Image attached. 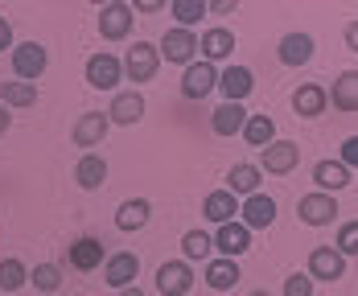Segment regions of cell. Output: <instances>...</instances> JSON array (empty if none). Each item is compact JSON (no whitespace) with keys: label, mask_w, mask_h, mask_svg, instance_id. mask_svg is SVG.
Segmentation results:
<instances>
[{"label":"cell","mask_w":358,"mask_h":296,"mask_svg":"<svg viewBox=\"0 0 358 296\" xmlns=\"http://www.w3.org/2000/svg\"><path fill=\"white\" fill-rule=\"evenodd\" d=\"M8 58H13L17 82H37V78L45 74V66H50V50H45L41 41H21V45H13Z\"/></svg>","instance_id":"1"},{"label":"cell","mask_w":358,"mask_h":296,"mask_svg":"<svg viewBox=\"0 0 358 296\" xmlns=\"http://www.w3.org/2000/svg\"><path fill=\"white\" fill-rule=\"evenodd\" d=\"M157 54L165 62H173V66H189V62H198V34L173 25V29H165V37L157 41Z\"/></svg>","instance_id":"2"},{"label":"cell","mask_w":358,"mask_h":296,"mask_svg":"<svg viewBox=\"0 0 358 296\" xmlns=\"http://www.w3.org/2000/svg\"><path fill=\"white\" fill-rule=\"evenodd\" d=\"M120 66H124L128 82H148L152 74L161 71V54H157L152 41H136V45H128V54L120 58Z\"/></svg>","instance_id":"3"},{"label":"cell","mask_w":358,"mask_h":296,"mask_svg":"<svg viewBox=\"0 0 358 296\" xmlns=\"http://www.w3.org/2000/svg\"><path fill=\"white\" fill-rule=\"evenodd\" d=\"M83 74H87V87H95V91H115V87L124 82V66H120V58L108 54V50L91 54L87 66H83Z\"/></svg>","instance_id":"4"},{"label":"cell","mask_w":358,"mask_h":296,"mask_svg":"<svg viewBox=\"0 0 358 296\" xmlns=\"http://www.w3.org/2000/svg\"><path fill=\"white\" fill-rule=\"evenodd\" d=\"M301 165V145H292V140H272L268 148H259V173H276V177H285V173H292Z\"/></svg>","instance_id":"5"},{"label":"cell","mask_w":358,"mask_h":296,"mask_svg":"<svg viewBox=\"0 0 358 296\" xmlns=\"http://www.w3.org/2000/svg\"><path fill=\"white\" fill-rule=\"evenodd\" d=\"M132 21H136L132 4L111 0V4L99 8V37H103V41H124V37L132 34Z\"/></svg>","instance_id":"6"},{"label":"cell","mask_w":358,"mask_h":296,"mask_svg":"<svg viewBox=\"0 0 358 296\" xmlns=\"http://www.w3.org/2000/svg\"><path fill=\"white\" fill-rule=\"evenodd\" d=\"M108 132H111V124L103 111H83L71 128V140H74V148H99L108 140Z\"/></svg>","instance_id":"7"},{"label":"cell","mask_w":358,"mask_h":296,"mask_svg":"<svg viewBox=\"0 0 358 296\" xmlns=\"http://www.w3.org/2000/svg\"><path fill=\"white\" fill-rule=\"evenodd\" d=\"M108 115L111 128H132V124H141L144 119V95L132 87V91H115V99H111V108L103 111Z\"/></svg>","instance_id":"8"},{"label":"cell","mask_w":358,"mask_h":296,"mask_svg":"<svg viewBox=\"0 0 358 296\" xmlns=\"http://www.w3.org/2000/svg\"><path fill=\"white\" fill-rule=\"evenodd\" d=\"M210 243L218 247V259H239L243 251H251V230L243 222H222L215 235H210Z\"/></svg>","instance_id":"9"},{"label":"cell","mask_w":358,"mask_h":296,"mask_svg":"<svg viewBox=\"0 0 358 296\" xmlns=\"http://www.w3.org/2000/svg\"><path fill=\"white\" fill-rule=\"evenodd\" d=\"M296 214H301L305 226H329L342 210H338V198H329V193H317V189H313V193H305V198L296 202Z\"/></svg>","instance_id":"10"},{"label":"cell","mask_w":358,"mask_h":296,"mask_svg":"<svg viewBox=\"0 0 358 296\" xmlns=\"http://www.w3.org/2000/svg\"><path fill=\"white\" fill-rule=\"evenodd\" d=\"M136 276H141V259L132 256V251H111V256L103 259V280H108L115 293H120V288H132Z\"/></svg>","instance_id":"11"},{"label":"cell","mask_w":358,"mask_h":296,"mask_svg":"<svg viewBox=\"0 0 358 296\" xmlns=\"http://www.w3.org/2000/svg\"><path fill=\"white\" fill-rule=\"evenodd\" d=\"M189 288H194V267H189L185 259H169V263L157 267V293L185 296Z\"/></svg>","instance_id":"12"},{"label":"cell","mask_w":358,"mask_h":296,"mask_svg":"<svg viewBox=\"0 0 358 296\" xmlns=\"http://www.w3.org/2000/svg\"><path fill=\"white\" fill-rule=\"evenodd\" d=\"M313 284L317 280H325V284H338L342 276H346V259L338 256L334 247H313L309 251V272H305Z\"/></svg>","instance_id":"13"},{"label":"cell","mask_w":358,"mask_h":296,"mask_svg":"<svg viewBox=\"0 0 358 296\" xmlns=\"http://www.w3.org/2000/svg\"><path fill=\"white\" fill-rule=\"evenodd\" d=\"M215 87H218V66H210V62H189L185 74H181V95L185 99H206Z\"/></svg>","instance_id":"14"},{"label":"cell","mask_w":358,"mask_h":296,"mask_svg":"<svg viewBox=\"0 0 358 296\" xmlns=\"http://www.w3.org/2000/svg\"><path fill=\"white\" fill-rule=\"evenodd\" d=\"M239 222L248 226V230H268L272 222H276V202L268 198V193H251L239 202Z\"/></svg>","instance_id":"15"},{"label":"cell","mask_w":358,"mask_h":296,"mask_svg":"<svg viewBox=\"0 0 358 296\" xmlns=\"http://www.w3.org/2000/svg\"><path fill=\"white\" fill-rule=\"evenodd\" d=\"M313 50H317L313 34H301V29H292V34L280 37V45H276V58H280L285 66H305V62H313Z\"/></svg>","instance_id":"16"},{"label":"cell","mask_w":358,"mask_h":296,"mask_svg":"<svg viewBox=\"0 0 358 296\" xmlns=\"http://www.w3.org/2000/svg\"><path fill=\"white\" fill-rule=\"evenodd\" d=\"M66 259H71L74 272H95V267H103L108 251H103V243L95 235H83V239H74L71 247H66Z\"/></svg>","instance_id":"17"},{"label":"cell","mask_w":358,"mask_h":296,"mask_svg":"<svg viewBox=\"0 0 358 296\" xmlns=\"http://www.w3.org/2000/svg\"><path fill=\"white\" fill-rule=\"evenodd\" d=\"M198 54H202V62H227L231 54H235V34L231 29H222V25H215V29H206V34L198 37Z\"/></svg>","instance_id":"18"},{"label":"cell","mask_w":358,"mask_h":296,"mask_svg":"<svg viewBox=\"0 0 358 296\" xmlns=\"http://www.w3.org/2000/svg\"><path fill=\"white\" fill-rule=\"evenodd\" d=\"M74 182L78 189H103L108 185V156H99V152H83L78 156V165H74Z\"/></svg>","instance_id":"19"},{"label":"cell","mask_w":358,"mask_h":296,"mask_svg":"<svg viewBox=\"0 0 358 296\" xmlns=\"http://www.w3.org/2000/svg\"><path fill=\"white\" fill-rule=\"evenodd\" d=\"M251 87H255V74L248 66H227V71H218V91L227 95L222 103H243L251 95Z\"/></svg>","instance_id":"20"},{"label":"cell","mask_w":358,"mask_h":296,"mask_svg":"<svg viewBox=\"0 0 358 296\" xmlns=\"http://www.w3.org/2000/svg\"><path fill=\"white\" fill-rule=\"evenodd\" d=\"M313 182H317V193H338V189H350L355 185V173L346 169V165H338V161H317L313 165Z\"/></svg>","instance_id":"21"},{"label":"cell","mask_w":358,"mask_h":296,"mask_svg":"<svg viewBox=\"0 0 358 296\" xmlns=\"http://www.w3.org/2000/svg\"><path fill=\"white\" fill-rule=\"evenodd\" d=\"M325 87H317V82H301L296 91H292V111L301 115V119H317V115H325Z\"/></svg>","instance_id":"22"},{"label":"cell","mask_w":358,"mask_h":296,"mask_svg":"<svg viewBox=\"0 0 358 296\" xmlns=\"http://www.w3.org/2000/svg\"><path fill=\"white\" fill-rule=\"evenodd\" d=\"M325 103H334L338 111L355 115L358 111V74L355 71H342L334 78V91H325Z\"/></svg>","instance_id":"23"},{"label":"cell","mask_w":358,"mask_h":296,"mask_svg":"<svg viewBox=\"0 0 358 296\" xmlns=\"http://www.w3.org/2000/svg\"><path fill=\"white\" fill-rule=\"evenodd\" d=\"M148 219H152V202H148V198H128V202H120V210H115V226H120L124 235L148 226Z\"/></svg>","instance_id":"24"},{"label":"cell","mask_w":358,"mask_h":296,"mask_svg":"<svg viewBox=\"0 0 358 296\" xmlns=\"http://www.w3.org/2000/svg\"><path fill=\"white\" fill-rule=\"evenodd\" d=\"M243 124H248L243 103H218L215 115H210V132H215V136H239Z\"/></svg>","instance_id":"25"},{"label":"cell","mask_w":358,"mask_h":296,"mask_svg":"<svg viewBox=\"0 0 358 296\" xmlns=\"http://www.w3.org/2000/svg\"><path fill=\"white\" fill-rule=\"evenodd\" d=\"M202 280L215 288V293H231L243 276H239V259H210L206 263V272H202Z\"/></svg>","instance_id":"26"},{"label":"cell","mask_w":358,"mask_h":296,"mask_svg":"<svg viewBox=\"0 0 358 296\" xmlns=\"http://www.w3.org/2000/svg\"><path fill=\"white\" fill-rule=\"evenodd\" d=\"M239 214V198H231L227 189H215V193H206V202H202V219L222 226V222H235Z\"/></svg>","instance_id":"27"},{"label":"cell","mask_w":358,"mask_h":296,"mask_svg":"<svg viewBox=\"0 0 358 296\" xmlns=\"http://www.w3.org/2000/svg\"><path fill=\"white\" fill-rule=\"evenodd\" d=\"M259 182H264V173H259L255 165H231V173H227V193H231V198H251V193H259Z\"/></svg>","instance_id":"28"},{"label":"cell","mask_w":358,"mask_h":296,"mask_svg":"<svg viewBox=\"0 0 358 296\" xmlns=\"http://www.w3.org/2000/svg\"><path fill=\"white\" fill-rule=\"evenodd\" d=\"M251 148H268L276 140V119L272 115H248V124H243V132H239Z\"/></svg>","instance_id":"29"},{"label":"cell","mask_w":358,"mask_h":296,"mask_svg":"<svg viewBox=\"0 0 358 296\" xmlns=\"http://www.w3.org/2000/svg\"><path fill=\"white\" fill-rule=\"evenodd\" d=\"M37 103V82H0V108H34Z\"/></svg>","instance_id":"30"},{"label":"cell","mask_w":358,"mask_h":296,"mask_svg":"<svg viewBox=\"0 0 358 296\" xmlns=\"http://www.w3.org/2000/svg\"><path fill=\"white\" fill-rule=\"evenodd\" d=\"M210 251H215L210 230L194 226V230H185V235H181V256H185V263H189V259H210Z\"/></svg>","instance_id":"31"},{"label":"cell","mask_w":358,"mask_h":296,"mask_svg":"<svg viewBox=\"0 0 358 296\" xmlns=\"http://www.w3.org/2000/svg\"><path fill=\"white\" fill-rule=\"evenodd\" d=\"M169 13L178 17V29H194L206 17V0H169Z\"/></svg>","instance_id":"32"},{"label":"cell","mask_w":358,"mask_h":296,"mask_svg":"<svg viewBox=\"0 0 358 296\" xmlns=\"http://www.w3.org/2000/svg\"><path fill=\"white\" fill-rule=\"evenodd\" d=\"M29 284V272H25V263L21 259H0V293H17V288H25Z\"/></svg>","instance_id":"33"},{"label":"cell","mask_w":358,"mask_h":296,"mask_svg":"<svg viewBox=\"0 0 358 296\" xmlns=\"http://www.w3.org/2000/svg\"><path fill=\"white\" fill-rule=\"evenodd\" d=\"M29 284L41 288V293H58L62 288V267L58 263H37L34 272H29Z\"/></svg>","instance_id":"34"},{"label":"cell","mask_w":358,"mask_h":296,"mask_svg":"<svg viewBox=\"0 0 358 296\" xmlns=\"http://www.w3.org/2000/svg\"><path fill=\"white\" fill-rule=\"evenodd\" d=\"M334 251H338L342 259H350L358 251V226H355V222H346V226L338 230V247H334Z\"/></svg>","instance_id":"35"},{"label":"cell","mask_w":358,"mask_h":296,"mask_svg":"<svg viewBox=\"0 0 358 296\" xmlns=\"http://www.w3.org/2000/svg\"><path fill=\"white\" fill-rule=\"evenodd\" d=\"M285 296H313V280L305 272H292L285 280Z\"/></svg>","instance_id":"36"},{"label":"cell","mask_w":358,"mask_h":296,"mask_svg":"<svg viewBox=\"0 0 358 296\" xmlns=\"http://www.w3.org/2000/svg\"><path fill=\"white\" fill-rule=\"evenodd\" d=\"M338 165H346V169L355 173V165H358V136H346V140H342V156H338Z\"/></svg>","instance_id":"37"},{"label":"cell","mask_w":358,"mask_h":296,"mask_svg":"<svg viewBox=\"0 0 358 296\" xmlns=\"http://www.w3.org/2000/svg\"><path fill=\"white\" fill-rule=\"evenodd\" d=\"M4 50H13V25L0 17V54H4Z\"/></svg>","instance_id":"38"},{"label":"cell","mask_w":358,"mask_h":296,"mask_svg":"<svg viewBox=\"0 0 358 296\" xmlns=\"http://www.w3.org/2000/svg\"><path fill=\"white\" fill-rule=\"evenodd\" d=\"M161 8H165V4H161V0H141V4H136V8H132V13H161Z\"/></svg>","instance_id":"39"},{"label":"cell","mask_w":358,"mask_h":296,"mask_svg":"<svg viewBox=\"0 0 358 296\" xmlns=\"http://www.w3.org/2000/svg\"><path fill=\"white\" fill-rule=\"evenodd\" d=\"M206 13H235V0H215V4H206Z\"/></svg>","instance_id":"40"},{"label":"cell","mask_w":358,"mask_h":296,"mask_svg":"<svg viewBox=\"0 0 358 296\" xmlns=\"http://www.w3.org/2000/svg\"><path fill=\"white\" fill-rule=\"evenodd\" d=\"M8 128H13V111H8V108H0V136H4Z\"/></svg>","instance_id":"41"},{"label":"cell","mask_w":358,"mask_h":296,"mask_svg":"<svg viewBox=\"0 0 358 296\" xmlns=\"http://www.w3.org/2000/svg\"><path fill=\"white\" fill-rule=\"evenodd\" d=\"M115 296H144V293H141V288H136V284H132V288H120V293H115Z\"/></svg>","instance_id":"42"},{"label":"cell","mask_w":358,"mask_h":296,"mask_svg":"<svg viewBox=\"0 0 358 296\" xmlns=\"http://www.w3.org/2000/svg\"><path fill=\"white\" fill-rule=\"evenodd\" d=\"M248 296H272V293H268V288H255V293H248Z\"/></svg>","instance_id":"43"}]
</instances>
